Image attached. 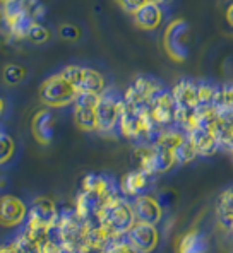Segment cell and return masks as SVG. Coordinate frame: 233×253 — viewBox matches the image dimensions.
Returning a JSON list of instances; mask_svg holds the SVG:
<instances>
[{"instance_id":"obj_1","label":"cell","mask_w":233,"mask_h":253,"mask_svg":"<svg viewBox=\"0 0 233 253\" xmlns=\"http://www.w3.org/2000/svg\"><path fill=\"white\" fill-rule=\"evenodd\" d=\"M96 221L103 224L116 240L125 236L129 229L136 224V215H134L132 204L125 199L120 192L108 195L101 202L100 209L96 211Z\"/></svg>"},{"instance_id":"obj_2","label":"cell","mask_w":233,"mask_h":253,"mask_svg":"<svg viewBox=\"0 0 233 253\" xmlns=\"http://www.w3.org/2000/svg\"><path fill=\"white\" fill-rule=\"evenodd\" d=\"M58 219V207L48 197H36L29 206L28 219L24 222V231L33 238L43 241L55 228Z\"/></svg>"},{"instance_id":"obj_3","label":"cell","mask_w":233,"mask_h":253,"mask_svg":"<svg viewBox=\"0 0 233 253\" xmlns=\"http://www.w3.org/2000/svg\"><path fill=\"white\" fill-rule=\"evenodd\" d=\"M40 101L47 108H65L76 103L79 91L62 72L47 77L40 85Z\"/></svg>"},{"instance_id":"obj_4","label":"cell","mask_w":233,"mask_h":253,"mask_svg":"<svg viewBox=\"0 0 233 253\" xmlns=\"http://www.w3.org/2000/svg\"><path fill=\"white\" fill-rule=\"evenodd\" d=\"M190 28L185 19H174L163 31V50L176 63H182L189 57Z\"/></svg>"},{"instance_id":"obj_5","label":"cell","mask_w":233,"mask_h":253,"mask_svg":"<svg viewBox=\"0 0 233 253\" xmlns=\"http://www.w3.org/2000/svg\"><path fill=\"white\" fill-rule=\"evenodd\" d=\"M60 72L72 83L74 87L81 92H95V94H103L107 91V81H105L103 74L91 67L84 65H67L63 67Z\"/></svg>"},{"instance_id":"obj_6","label":"cell","mask_w":233,"mask_h":253,"mask_svg":"<svg viewBox=\"0 0 233 253\" xmlns=\"http://www.w3.org/2000/svg\"><path fill=\"white\" fill-rule=\"evenodd\" d=\"M123 108V99L118 98L115 92L105 91L100 96L96 105V125L100 133H112L118 128L120 113Z\"/></svg>"},{"instance_id":"obj_7","label":"cell","mask_w":233,"mask_h":253,"mask_svg":"<svg viewBox=\"0 0 233 253\" xmlns=\"http://www.w3.org/2000/svg\"><path fill=\"white\" fill-rule=\"evenodd\" d=\"M2 14H3V22H5V26H7V31L16 40H26L28 31L36 22L33 19L31 14L28 12V9L24 7L22 0L5 2L3 3Z\"/></svg>"},{"instance_id":"obj_8","label":"cell","mask_w":233,"mask_h":253,"mask_svg":"<svg viewBox=\"0 0 233 253\" xmlns=\"http://www.w3.org/2000/svg\"><path fill=\"white\" fill-rule=\"evenodd\" d=\"M163 89L165 87L160 81L153 79V77H148V76H139L132 81V84L127 87L122 99L127 105L149 106L151 99L155 98L156 94H160Z\"/></svg>"},{"instance_id":"obj_9","label":"cell","mask_w":233,"mask_h":253,"mask_svg":"<svg viewBox=\"0 0 233 253\" xmlns=\"http://www.w3.org/2000/svg\"><path fill=\"white\" fill-rule=\"evenodd\" d=\"M100 96L95 92H81L74 103V122L82 132H98L96 105Z\"/></svg>"},{"instance_id":"obj_10","label":"cell","mask_w":233,"mask_h":253,"mask_svg":"<svg viewBox=\"0 0 233 253\" xmlns=\"http://www.w3.org/2000/svg\"><path fill=\"white\" fill-rule=\"evenodd\" d=\"M29 207L19 197L12 193L0 195V226L3 228H17L28 219Z\"/></svg>"},{"instance_id":"obj_11","label":"cell","mask_w":233,"mask_h":253,"mask_svg":"<svg viewBox=\"0 0 233 253\" xmlns=\"http://www.w3.org/2000/svg\"><path fill=\"white\" fill-rule=\"evenodd\" d=\"M149 113H151L153 120L156 122V125L161 126V128H168V126L174 125L176 115V101L172 91L163 89L160 94H156L149 103Z\"/></svg>"},{"instance_id":"obj_12","label":"cell","mask_w":233,"mask_h":253,"mask_svg":"<svg viewBox=\"0 0 233 253\" xmlns=\"http://www.w3.org/2000/svg\"><path fill=\"white\" fill-rule=\"evenodd\" d=\"M125 238L139 253H153L160 245L158 226L146 222H136L125 234Z\"/></svg>"},{"instance_id":"obj_13","label":"cell","mask_w":233,"mask_h":253,"mask_svg":"<svg viewBox=\"0 0 233 253\" xmlns=\"http://www.w3.org/2000/svg\"><path fill=\"white\" fill-rule=\"evenodd\" d=\"M132 209L136 215V222H146V224L158 226L163 221V204L160 199L151 193H142L132 200Z\"/></svg>"},{"instance_id":"obj_14","label":"cell","mask_w":233,"mask_h":253,"mask_svg":"<svg viewBox=\"0 0 233 253\" xmlns=\"http://www.w3.org/2000/svg\"><path fill=\"white\" fill-rule=\"evenodd\" d=\"M31 135L40 146H50L55 135V115L50 108L40 110L31 118Z\"/></svg>"},{"instance_id":"obj_15","label":"cell","mask_w":233,"mask_h":253,"mask_svg":"<svg viewBox=\"0 0 233 253\" xmlns=\"http://www.w3.org/2000/svg\"><path fill=\"white\" fill-rule=\"evenodd\" d=\"M134 24L142 31H156L165 22V7L153 2H146L132 14Z\"/></svg>"},{"instance_id":"obj_16","label":"cell","mask_w":233,"mask_h":253,"mask_svg":"<svg viewBox=\"0 0 233 253\" xmlns=\"http://www.w3.org/2000/svg\"><path fill=\"white\" fill-rule=\"evenodd\" d=\"M81 190H82V192H86V193H91V195H95L96 199L101 200V202H103L108 195H112V193L120 192V190L116 188L115 181L112 180L110 176H107V174H101V173L86 174V176L82 178V181H81Z\"/></svg>"},{"instance_id":"obj_17","label":"cell","mask_w":233,"mask_h":253,"mask_svg":"<svg viewBox=\"0 0 233 253\" xmlns=\"http://www.w3.org/2000/svg\"><path fill=\"white\" fill-rule=\"evenodd\" d=\"M151 178L148 173L141 169H134V171H129L125 173L118 181V190L125 199L132 197L136 199L137 195H142L146 193V190L149 188V183H151Z\"/></svg>"},{"instance_id":"obj_18","label":"cell","mask_w":233,"mask_h":253,"mask_svg":"<svg viewBox=\"0 0 233 253\" xmlns=\"http://www.w3.org/2000/svg\"><path fill=\"white\" fill-rule=\"evenodd\" d=\"M176 106L182 108H199L201 99H199V81L194 79H180L174 87H172Z\"/></svg>"},{"instance_id":"obj_19","label":"cell","mask_w":233,"mask_h":253,"mask_svg":"<svg viewBox=\"0 0 233 253\" xmlns=\"http://www.w3.org/2000/svg\"><path fill=\"white\" fill-rule=\"evenodd\" d=\"M213 133L216 135L221 151H233V108L220 110V118H218Z\"/></svg>"},{"instance_id":"obj_20","label":"cell","mask_w":233,"mask_h":253,"mask_svg":"<svg viewBox=\"0 0 233 253\" xmlns=\"http://www.w3.org/2000/svg\"><path fill=\"white\" fill-rule=\"evenodd\" d=\"M189 139L192 140V144L197 149L199 156L201 158H209V156H214L220 149V144H218L216 135L211 132V130H206L202 126H197V128L190 130L189 133Z\"/></svg>"},{"instance_id":"obj_21","label":"cell","mask_w":233,"mask_h":253,"mask_svg":"<svg viewBox=\"0 0 233 253\" xmlns=\"http://www.w3.org/2000/svg\"><path fill=\"white\" fill-rule=\"evenodd\" d=\"M209 240L199 229H190L183 236H180L176 243V253H208Z\"/></svg>"},{"instance_id":"obj_22","label":"cell","mask_w":233,"mask_h":253,"mask_svg":"<svg viewBox=\"0 0 233 253\" xmlns=\"http://www.w3.org/2000/svg\"><path fill=\"white\" fill-rule=\"evenodd\" d=\"M114 241H116V238L103 224H100L98 221L96 224H89L88 233H86V247L89 250L105 252Z\"/></svg>"},{"instance_id":"obj_23","label":"cell","mask_w":233,"mask_h":253,"mask_svg":"<svg viewBox=\"0 0 233 253\" xmlns=\"http://www.w3.org/2000/svg\"><path fill=\"white\" fill-rule=\"evenodd\" d=\"M132 163L136 165V169H141L148 173L149 176H156L155 168V146L153 144L142 142L132 151Z\"/></svg>"},{"instance_id":"obj_24","label":"cell","mask_w":233,"mask_h":253,"mask_svg":"<svg viewBox=\"0 0 233 253\" xmlns=\"http://www.w3.org/2000/svg\"><path fill=\"white\" fill-rule=\"evenodd\" d=\"M216 217L221 228L228 229V231L233 228V187L227 188L218 197Z\"/></svg>"},{"instance_id":"obj_25","label":"cell","mask_w":233,"mask_h":253,"mask_svg":"<svg viewBox=\"0 0 233 253\" xmlns=\"http://www.w3.org/2000/svg\"><path fill=\"white\" fill-rule=\"evenodd\" d=\"M185 137H187V133L183 132V130H180V128H165V130H161L160 133H158V137L155 139V146L156 147H160V149H165V151H172V152H175V149L180 146V144L185 140Z\"/></svg>"},{"instance_id":"obj_26","label":"cell","mask_w":233,"mask_h":253,"mask_svg":"<svg viewBox=\"0 0 233 253\" xmlns=\"http://www.w3.org/2000/svg\"><path fill=\"white\" fill-rule=\"evenodd\" d=\"M155 146V144H153ZM176 165V159L175 154L172 151H165V149H160L155 146V168H156V174H163L168 173L175 168Z\"/></svg>"},{"instance_id":"obj_27","label":"cell","mask_w":233,"mask_h":253,"mask_svg":"<svg viewBox=\"0 0 233 253\" xmlns=\"http://www.w3.org/2000/svg\"><path fill=\"white\" fill-rule=\"evenodd\" d=\"M213 106L218 110H225V108H233V81L227 84H218L216 92H214Z\"/></svg>"},{"instance_id":"obj_28","label":"cell","mask_w":233,"mask_h":253,"mask_svg":"<svg viewBox=\"0 0 233 253\" xmlns=\"http://www.w3.org/2000/svg\"><path fill=\"white\" fill-rule=\"evenodd\" d=\"M174 154L176 159V165H189V163H192L199 158L197 149H195V146L192 144V140L189 139V135H187L185 140L175 149Z\"/></svg>"},{"instance_id":"obj_29","label":"cell","mask_w":233,"mask_h":253,"mask_svg":"<svg viewBox=\"0 0 233 253\" xmlns=\"http://www.w3.org/2000/svg\"><path fill=\"white\" fill-rule=\"evenodd\" d=\"M26 76H28V70H26V67L21 65V63H7L2 72L3 83L9 85L21 84L22 81L26 79Z\"/></svg>"},{"instance_id":"obj_30","label":"cell","mask_w":233,"mask_h":253,"mask_svg":"<svg viewBox=\"0 0 233 253\" xmlns=\"http://www.w3.org/2000/svg\"><path fill=\"white\" fill-rule=\"evenodd\" d=\"M14 247L19 253H41V241L33 238L31 234L22 231L14 241Z\"/></svg>"},{"instance_id":"obj_31","label":"cell","mask_w":233,"mask_h":253,"mask_svg":"<svg viewBox=\"0 0 233 253\" xmlns=\"http://www.w3.org/2000/svg\"><path fill=\"white\" fill-rule=\"evenodd\" d=\"M50 38H52L50 29L45 24H41V22H35L31 26V29L28 31V36H26V40L31 42L33 44H45L47 42H50Z\"/></svg>"},{"instance_id":"obj_32","label":"cell","mask_w":233,"mask_h":253,"mask_svg":"<svg viewBox=\"0 0 233 253\" xmlns=\"http://www.w3.org/2000/svg\"><path fill=\"white\" fill-rule=\"evenodd\" d=\"M14 154H16V142L9 133H5L0 137V166L7 165L14 158Z\"/></svg>"},{"instance_id":"obj_33","label":"cell","mask_w":233,"mask_h":253,"mask_svg":"<svg viewBox=\"0 0 233 253\" xmlns=\"http://www.w3.org/2000/svg\"><path fill=\"white\" fill-rule=\"evenodd\" d=\"M58 36L63 40V42L74 43L77 40H81L82 31L77 24H72V22H63V24L58 26Z\"/></svg>"},{"instance_id":"obj_34","label":"cell","mask_w":233,"mask_h":253,"mask_svg":"<svg viewBox=\"0 0 233 253\" xmlns=\"http://www.w3.org/2000/svg\"><path fill=\"white\" fill-rule=\"evenodd\" d=\"M105 253H139L127 240H116L105 250Z\"/></svg>"},{"instance_id":"obj_35","label":"cell","mask_w":233,"mask_h":253,"mask_svg":"<svg viewBox=\"0 0 233 253\" xmlns=\"http://www.w3.org/2000/svg\"><path fill=\"white\" fill-rule=\"evenodd\" d=\"M116 5L122 10H125L127 14H134L141 5H144L148 0H115Z\"/></svg>"},{"instance_id":"obj_36","label":"cell","mask_w":233,"mask_h":253,"mask_svg":"<svg viewBox=\"0 0 233 253\" xmlns=\"http://www.w3.org/2000/svg\"><path fill=\"white\" fill-rule=\"evenodd\" d=\"M0 253H19L17 252V248L12 245H0Z\"/></svg>"},{"instance_id":"obj_37","label":"cell","mask_w":233,"mask_h":253,"mask_svg":"<svg viewBox=\"0 0 233 253\" xmlns=\"http://www.w3.org/2000/svg\"><path fill=\"white\" fill-rule=\"evenodd\" d=\"M7 187H9V181H7V176H5V173H3V171L0 169V192L7 190Z\"/></svg>"},{"instance_id":"obj_38","label":"cell","mask_w":233,"mask_h":253,"mask_svg":"<svg viewBox=\"0 0 233 253\" xmlns=\"http://www.w3.org/2000/svg\"><path fill=\"white\" fill-rule=\"evenodd\" d=\"M227 22L233 28V2L228 5V9H227Z\"/></svg>"},{"instance_id":"obj_39","label":"cell","mask_w":233,"mask_h":253,"mask_svg":"<svg viewBox=\"0 0 233 253\" xmlns=\"http://www.w3.org/2000/svg\"><path fill=\"white\" fill-rule=\"evenodd\" d=\"M148 2H153V3H158V5H161V7H167V5H170L174 0H148Z\"/></svg>"},{"instance_id":"obj_40","label":"cell","mask_w":233,"mask_h":253,"mask_svg":"<svg viewBox=\"0 0 233 253\" xmlns=\"http://www.w3.org/2000/svg\"><path fill=\"white\" fill-rule=\"evenodd\" d=\"M3 113H5V99L0 96V118H2Z\"/></svg>"},{"instance_id":"obj_41","label":"cell","mask_w":233,"mask_h":253,"mask_svg":"<svg viewBox=\"0 0 233 253\" xmlns=\"http://www.w3.org/2000/svg\"><path fill=\"white\" fill-rule=\"evenodd\" d=\"M2 135H5V130H3L2 126H0V137H2Z\"/></svg>"},{"instance_id":"obj_42","label":"cell","mask_w":233,"mask_h":253,"mask_svg":"<svg viewBox=\"0 0 233 253\" xmlns=\"http://www.w3.org/2000/svg\"><path fill=\"white\" fill-rule=\"evenodd\" d=\"M2 21H3V14H2V10H0V24H2Z\"/></svg>"},{"instance_id":"obj_43","label":"cell","mask_w":233,"mask_h":253,"mask_svg":"<svg viewBox=\"0 0 233 253\" xmlns=\"http://www.w3.org/2000/svg\"><path fill=\"white\" fill-rule=\"evenodd\" d=\"M0 2H3V3H5V2H12V0H0Z\"/></svg>"},{"instance_id":"obj_44","label":"cell","mask_w":233,"mask_h":253,"mask_svg":"<svg viewBox=\"0 0 233 253\" xmlns=\"http://www.w3.org/2000/svg\"><path fill=\"white\" fill-rule=\"evenodd\" d=\"M230 233H232V236H233V228H232V229H230Z\"/></svg>"},{"instance_id":"obj_45","label":"cell","mask_w":233,"mask_h":253,"mask_svg":"<svg viewBox=\"0 0 233 253\" xmlns=\"http://www.w3.org/2000/svg\"><path fill=\"white\" fill-rule=\"evenodd\" d=\"M230 154H232V159H233V151H232V152H230Z\"/></svg>"}]
</instances>
